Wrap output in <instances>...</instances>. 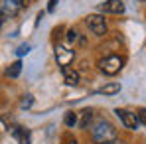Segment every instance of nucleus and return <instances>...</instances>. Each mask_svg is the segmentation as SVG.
Wrapping results in <instances>:
<instances>
[{"label": "nucleus", "instance_id": "nucleus-1", "mask_svg": "<svg viewBox=\"0 0 146 144\" xmlns=\"http://www.w3.org/2000/svg\"><path fill=\"white\" fill-rule=\"evenodd\" d=\"M91 138H93L95 144H113L117 140V128L109 120L101 119L91 128Z\"/></svg>", "mask_w": 146, "mask_h": 144}, {"label": "nucleus", "instance_id": "nucleus-9", "mask_svg": "<svg viewBox=\"0 0 146 144\" xmlns=\"http://www.w3.org/2000/svg\"><path fill=\"white\" fill-rule=\"evenodd\" d=\"M12 134H14V138L20 144H30L32 142V134H30V130L24 128V126H12Z\"/></svg>", "mask_w": 146, "mask_h": 144}, {"label": "nucleus", "instance_id": "nucleus-8", "mask_svg": "<svg viewBox=\"0 0 146 144\" xmlns=\"http://www.w3.org/2000/svg\"><path fill=\"white\" fill-rule=\"evenodd\" d=\"M61 75H63V81H65V85H69V87H77L79 85V73L71 69V67H63L61 69Z\"/></svg>", "mask_w": 146, "mask_h": 144}, {"label": "nucleus", "instance_id": "nucleus-21", "mask_svg": "<svg viewBox=\"0 0 146 144\" xmlns=\"http://www.w3.org/2000/svg\"><path fill=\"white\" fill-rule=\"evenodd\" d=\"M138 2H146V0H138Z\"/></svg>", "mask_w": 146, "mask_h": 144}, {"label": "nucleus", "instance_id": "nucleus-19", "mask_svg": "<svg viewBox=\"0 0 146 144\" xmlns=\"http://www.w3.org/2000/svg\"><path fill=\"white\" fill-rule=\"evenodd\" d=\"M113 144H126V142H122V140H115Z\"/></svg>", "mask_w": 146, "mask_h": 144}, {"label": "nucleus", "instance_id": "nucleus-20", "mask_svg": "<svg viewBox=\"0 0 146 144\" xmlns=\"http://www.w3.org/2000/svg\"><path fill=\"white\" fill-rule=\"evenodd\" d=\"M67 144H77V142H75V140H71V142H67Z\"/></svg>", "mask_w": 146, "mask_h": 144}, {"label": "nucleus", "instance_id": "nucleus-15", "mask_svg": "<svg viewBox=\"0 0 146 144\" xmlns=\"http://www.w3.org/2000/svg\"><path fill=\"white\" fill-rule=\"evenodd\" d=\"M30 44H22V46H20V48L16 49V55H20V57H22V55H26V53H30Z\"/></svg>", "mask_w": 146, "mask_h": 144}, {"label": "nucleus", "instance_id": "nucleus-5", "mask_svg": "<svg viewBox=\"0 0 146 144\" xmlns=\"http://www.w3.org/2000/svg\"><path fill=\"white\" fill-rule=\"evenodd\" d=\"M115 115L121 119V122L128 128V130H136V128L140 126L136 113H130V111H126V109H117V111H115Z\"/></svg>", "mask_w": 146, "mask_h": 144}, {"label": "nucleus", "instance_id": "nucleus-2", "mask_svg": "<svg viewBox=\"0 0 146 144\" xmlns=\"http://www.w3.org/2000/svg\"><path fill=\"white\" fill-rule=\"evenodd\" d=\"M124 67V59L121 55H105L103 59H99V69L105 75H117Z\"/></svg>", "mask_w": 146, "mask_h": 144}, {"label": "nucleus", "instance_id": "nucleus-14", "mask_svg": "<svg viewBox=\"0 0 146 144\" xmlns=\"http://www.w3.org/2000/svg\"><path fill=\"white\" fill-rule=\"evenodd\" d=\"M32 107H34V95L28 93V95H24L22 101H20V109H26V111H28V109H32Z\"/></svg>", "mask_w": 146, "mask_h": 144}, {"label": "nucleus", "instance_id": "nucleus-12", "mask_svg": "<svg viewBox=\"0 0 146 144\" xmlns=\"http://www.w3.org/2000/svg\"><path fill=\"white\" fill-rule=\"evenodd\" d=\"M81 115V120H79V128H87L89 124H91V120H93V111H81L79 113Z\"/></svg>", "mask_w": 146, "mask_h": 144}, {"label": "nucleus", "instance_id": "nucleus-3", "mask_svg": "<svg viewBox=\"0 0 146 144\" xmlns=\"http://www.w3.org/2000/svg\"><path fill=\"white\" fill-rule=\"evenodd\" d=\"M85 24L91 30V34H95L99 38L107 36V32H109L107 20H105V16H101V14H89V16L85 18Z\"/></svg>", "mask_w": 146, "mask_h": 144}, {"label": "nucleus", "instance_id": "nucleus-16", "mask_svg": "<svg viewBox=\"0 0 146 144\" xmlns=\"http://www.w3.org/2000/svg\"><path fill=\"white\" fill-rule=\"evenodd\" d=\"M136 117H138V122L146 126V109H138L136 111Z\"/></svg>", "mask_w": 146, "mask_h": 144}, {"label": "nucleus", "instance_id": "nucleus-13", "mask_svg": "<svg viewBox=\"0 0 146 144\" xmlns=\"http://www.w3.org/2000/svg\"><path fill=\"white\" fill-rule=\"evenodd\" d=\"M20 71H22V61H14V63H10V67L4 73H6V77H12L14 79V77L20 75Z\"/></svg>", "mask_w": 146, "mask_h": 144}, {"label": "nucleus", "instance_id": "nucleus-17", "mask_svg": "<svg viewBox=\"0 0 146 144\" xmlns=\"http://www.w3.org/2000/svg\"><path fill=\"white\" fill-rule=\"evenodd\" d=\"M77 38H79V34H77L75 30H69V32H67V42H69V44H75Z\"/></svg>", "mask_w": 146, "mask_h": 144}, {"label": "nucleus", "instance_id": "nucleus-7", "mask_svg": "<svg viewBox=\"0 0 146 144\" xmlns=\"http://www.w3.org/2000/svg\"><path fill=\"white\" fill-rule=\"evenodd\" d=\"M99 10L105 12V14H122L124 12V2L122 0H107L105 4L99 6Z\"/></svg>", "mask_w": 146, "mask_h": 144}, {"label": "nucleus", "instance_id": "nucleus-10", "mask_svg": "<svg viewBox=\"0 0 146 144\" xmlns=\"http://www.w3.org/2000/svg\"><path fill=\"white\" fill-rule=\"evenodd\" d=\"M97 93H101V95H105V97H113V95H117V93H121V83H115V81H111V83L103 85V87L99 89Z\"/></svg>", "mask_w": 146, "mask_h": 144}, {"label": "nucleus", "instance_id": "nucleus-11", "mask_svg": "<svg viewBox=\"0 0 146 144\" xmlns=\"http://www.w3.org/2000/svg\"><path fill=\"white\" fill-rule=\"evenodd\" d=\"M77 115H79V113H75V111H67V113H65L63 122H65V126H67V128H73V126H77V124H79Z\"/></svg>", "mask_w": 146, "mask_h": 144}, {"label": "nucleus", "instance_id": "nucleus-6", "mask_svg": "<svg viewBox=\"0 0 146 144\" xmlns=\"http://www.w3.org/2000/svg\"><path fill=\"white\" fill-rule=\"evenodd\" d=\"M20 10V2L18 0H0V16L8 18V16H16Z\"/></svg>", "mask_w": 146, "mask_h": 144}, {"label": "nucleus", "instance_id": "nucleus-4", "mask_svg": "<svg viewBox=\"0 0 146 144\" xmlns=\"http://www.w3.org/2000/svg\"><path fill=\"white\" fill-rule=\"evenodd\" d=\"M55 61H57V65L63 69V67H69L71 65V61L75 59V51L69 48H65V46H55Z\"/></svg>", "mask_w": 146, "mask_h": 144}, {"label": "nucleus", "instance_id": "nucleus-18", "mask_svg": "<svg viewBox=\"0 0 146 144\" xmlns=\"http://www.w3.org/2000/svg\"><path fill=\"white\" fill-rule=\"evenodd\" d=\"M57 4H59V0H49V4H48V12H53V10L57 8Z\"/></svg>", "mask_w": 146, "mask_h": 144}]
</instances>
